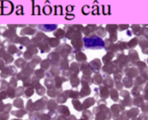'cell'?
Returning a JSON list of instances; mask_svg holds the SVG:
<instances>
[{
  "label": "cell",
  "mask_w": 148,
  "mask_h": 120,
  "mask_svg": "<svg viewBox=\"0 0 148 120\" xmlns=\"http://www.w3.org/2000/svg\"><path fill=\"white\" fill-rule=\"evenodd\" d=\"M95 25H93V24H91V25H87V26L84 28L85 37H86V35H92V33H93V31H95Z\"/></svg>",
  "instance_id": "obj_5"
},
{
  "label": "cell",
  "mask_w": 148,
  "mask_h": 120,
  "mask_svg": "<svg viewBox=\"0 0 148 120\" xmlns=\"http://www.w3.org/2000/svg\"><path fill=\"white\" fill-rule=\"evenodd\" d=\"M71 70H72V72H74V73H78V71H79L78 65H77V64H72Z\"/></svg>",
  "instance_id": "obj_21"
},
{
  "label": "cell",
  "mask_w": 148,
  "mask_h": 120,
  "mask_svg": "<svg viewBox=\"0 0 148 120\" xmlns=\"http://www.w3.org/2000/svg\"><path fill=\"white\" fill-rule=\"evenodd\" d=\"M49 57H51V60H52L53 62H57V61H59V59H60L59 54H58V53H53V54H51V55H50Z\"/></svg>",
  "instance_id": "obj_9"
},
{
  "label": "cell",
  "mask_w": 148,
  "mask_h": 120,
  "mask_svg": "<svg viewBox=\"0 0 148 120\" xmlns=\"http://www.w3.org/2000/svg\"><path fill=\"white\" fill-rule=\"evenodd\" d=\"M21 43H23V45H27V43H29V39H21Z\"/></svg>",
  "instance_id": "obj_40"
},
{
  "label": "cell",
  "mask_w": 148,
  "mask_h": 120,
  "mask_svg": "<svg viewBox=\"0 0 148 120\" xmlns=\"http://www.w3.org/2000/svg\"><path fill=\"white\" fill-rule=\"evenodd\" d=\"M72 45H74V47L77 49H81L83 47V41L81 39H73L72 41Z\"/></svg>",
  "instance_id": "obj_2"
},
{
  "label": "cell",
  "mask_w": 148,
  "mask_h": 120,
  "mask_svg": "<svg viewBox=\"0 0 148 120\" xmlns=\"http://www.w3.org/2000/svg\"><path fill=\"white\" fill-rule=\"evenodd\" d=\"M91 65H92V68L95 70H99V68H101V63H99V61H97V60H95V61L91 62Z\"/></svg>",
  "instance_id": "obj_8"
},
{
  "label": "cell",
  "mask_w": 148,
  "mask_h": 120,
  "mask_svg": "<svg viewBox=\"0 0 148 120\" xmlns=\"http://www.w3.org/2000/svg\"><path fill=\"white\" fill-rule=\"evenodd\" d=\"M120 79H121V76H120V75H116V80L118 81V80H120Z\"/></svg>",
  "instance_id": "obj_52"
},
{
  "label": "cell",
  "mask_w": 148,
  "mask_h": 120,
  "mask_svg": "<svg viewBox=\"0 0 148 120\" xmlns=\"http://www.w3.org/2000/svg\"><path fill=\"white\" fill-rule=\"evenodd\" d=\"M132 28H133V31L136 33V35H139V33H141V28H140L138 25H133V26H132Z\"/></svg>",
  "instance_id": "obj_17"
},
{
  "label": "cell",
  "mask_w": 148,
  "mask_h": 120,
  "mask_svg": "<svg viewBox=\"0 0 148 120\" xmlns=\"http://www.w3.org/2000/svg\"><path fill=\"white\" fill-rule=\"evenodd\" d=\"M111 96H112V98H113L114 100H117L118 99V94H117V92L114 91V90L111 92Z\"/></svg>",
  "instance_id": "obj_32"
},
{
  "label": "cell",
  "mask_w": 148,
  "mask_h": 120,
  "mask_svg": "<svg viewBox=\"0 0 148 120\" xmlns=\"http://www.w3.org/2000/svg\"><path fill=\"white\" fill-rule=\"evenodd\" d=\"M112 58H113V54L110 53V54H107V55L105 56V58H103V61L106 62V63H108V62H110L112 60Z\"/></svg>",
  "instance_id": "obj_16"
},
{
  "label": "cell",
  "mask_w": 148,
  "mask_h": 120,
  "mask_svg": "<svg viewBox=\"0 0 148 120\" xmlns=\"http://www.w3.org/2000/svg\"><path fill=\"white\" fill-rule=\"evenodd\" d=\"M120 49H126V43H120Z\"/></svg>",
  "instance_id": "obj_45"
},
{
  "label": "cell",
  "mask_w": 148,
  "mask_h": 120,
  "mask_svg": "<svg viewBox=\"0 0 148 120\" xmlns=\"http://www.w3.org/2000/svg\"><path fill=\"white\" fill-rule=\"evenodd\" d=\"M106 33H105V29L103 28V27H99V28H97V35H99V37H105Z\"/></svg>",
  "instance_id": "obj_7"
},
{
  "label": "cell",
  "mask_w": 148,
  "mask_h": 120,
  "mask_svg": "<svg viewBox=\"0 0 148 120\" xmlns=\"http://www.w3.org/2000/svg\"><path fill=\"white\" fill-rule=\"evenodd\" d=\"M10 84H11V86H15V85H16V80L12 79V80H11V82H10Z\"/></svg>",
  "instance_id": "obj_48"
},
{
  "label": "cell",
  "mask_w": 148,
  "mask_h": 120,
  "mask_svg": "<svg viewBox=\"0 0 148 120\" xmlns=\"http://www.w3.org/2000/svg\"><path fill=\"white\" fill-rule=\"evenodd\" d=\"M116 86H117V88H118V89H121V88L123 87V85H122V84L120 83V82H118V83L116 84Z\"/></svg>",
  "instance_id": "obj_49"
},
{
  "label": "cell",
  "mask_w": 148,
  "mask_h": 120,
  "mask_svg": "<svg viewBox=\"0 0 148 120\" xmlns=\"http://www.w3.org/2000/svg\"><path fill=\"white\" fill-rule=\"evenodd\" d=\"M4 60H5V62H6V63H10V62H12V57H11V56H8V55H5L4 57Z\"/></svg>",
  "instance_id": "obj_28"
},
{
  "label": "cell",
  "mask_w": 148,
  "mask_h": 120,
  "mask_svg": "<svg viewBox=\"0 0 148 120\" xmlns=\"http://www.w3.org/2000/svg\"><path fill=\"white\" fill-rule=\"evenodd\" d=\"M126 28H128V25H127V24L121 25V26H120V29H126Z\"/></svg>",
  "instance_id": "obj_51"
},
{
  "label": "cell",
  "mask_w": 148,
  "mask_h": 120,
  "mask_svg": "<svg viewBox=\"0 0 148 120\" xmlns=\"http://www.w3.org/2000/svg\"><path fill=\"white\" fill-rule=\"evenodd\" d=\"M138 67H139L141 70H145L146 65H145V64H144V63H139V64H138Z\"/></svg>",
  "instance_id": "obj_39"
},
{
  "label": "cell",
  "mask_w": 148,
  "mask_h": 120,
  "mask_svg": "<svg viewBox=\"0 0 148 120\" xmlns=\"http://www.w3.org/2000/svg\"><path fill=\"white\" fill-rule=\"evenodd\" d=\"M143 52H144V53H147V54H148V49H147V51H146V49H144Z\"/></svg>",
  "instance_id": "obj_53"
},
{
  "label": "cell",
  "mask_w": 148,
  "mask_h": 120,
  "mask_svg": "<svg viewBox=\"0 0 148 120\" xmlns=\"http://www.w3.org/2000/svg\"><path fill=\"white\" fill-rule=\"evenodd\" d=\"M38 93H39L40 95H42V94L45 93V89H44L43 87H41V86H38Z\"/></svg>",
  "instance_id": "obj_33"
},
{
  "label": "cell",
  "mask_w": 148,
  "mask_h": 120,
  "mask_svg": "<svg viewBox=\"0 0 148 120\" xmlns=\"http://www.w3.org/2000/svg\"><path fill=\"white\" fill-rule=\"evenodd\" d=\"M5 96H6V94H5L4 92H1V93H0V99H4V98H6Z\"/></svg>",
  "instance_id": "obj_46"
},
{
  "label": "cell",
  "mask_w": 148,
  "mask_h": 120,
  "mask_svg": "<svg viewBox=\"0 0 148 120\" xmlns=\"http://www.w3.org/2000/svg\"><path fill=\"white\" fill-rule=\"evenodd\" d=\"M95 82L97 84H99L101 82V75H95Z\"/></svg>",
  "instance_id": "obj_30"
},
{
  "label": "cell",
  "mask_w": 148,
  "mask_h": 120,
  "mask_svg": "<svg viewBox=\"0 0 148 120\" xmlns=\"http://www.w3.org/2000/svg\"><path fill=\"white\" fill-rule=\"evenodd\" d=\"M15 65H16L17 67H19V68H23V67H25V62L23 61V60L19 59V60H17V61L15 62Z\"/></svg>",
  "instance_id": "obj_13"
},
{
  "label": "cell",
  "mask_w": 148,
  "mask_h": 120,
  "mask_svg": "<svg viewBox=\"0 0 148 120\" xmlns=\"http://www.w3.org/2000/svg\"><path fill=\"white\" fill-rule=\"evenodd\" d=\"M46 85H47L48 87H50V86L53 85V82H52L50 79H47V80H46Z\"/></svg>",
  "instance_id": "obj_42"
},
{
  "label": "cell",
  "mask_w": 148,
  "mask_h": 120,
  "mask_svg": "<svg viewBox=\"0 0 148 120\" xmlns=\"http://www.w3.org/2000/svg\"><path fill=\"white\" fill-rule=\"evenodd\" d=\"M25 59H31V58H32V53H31V52H27V53L25 54Z\"/></svg>",
  "instance_id": "obj_41"
},
{
  "label": "cell",
  "mask_w": 148,
  "mask_h": 120,
  "mask_svg": "<svg viewBox=\"0 0 148 120\" xmlns=\"http://www.w3.org/2000/svg\"><path fill=\"white\" fill-rule=\"evenodd\" d=\"M127 75L130 76V77H136L137 76V71L135 69H131L127 71Z\"/></svg>",
  "instance_id": "obj_11"
},
{
  "label": "cell",
  "mask_w": 148,
  "mask_h": 120,
  "mask_svg": "<svg viewBox=\"0 0 148 120\" xmlns=\"http://www.w3.org/2000/svg\"><path fill=\"white\" fill-rule=\"evenodd\" d=\"M130 58H131V61L133 62V63L137 62V60H138L137 53H136L135 51H131V52H130Z\"/></svg>",
  "instance_id": "obj_6"
},
{
  "label": "cell",
  "mask_w": 148,
  "mask_h": 120,
  "mask_svg": "<svg viewBox=\"0 0 148 120\" xmlns=\"http://www.w3.org/2000/svg\"><path fill=\"white\" fill-rule=\"evenodd\" d=\"M8 95H9V97H13V96H14V90H13L12 88H10V89L8 90Z\"/></svg>",
  "instance_id": "obj_37"
},
{
  "label": "cell",
  "mask_w": 148,
  "mask_h": 120,
  "mask_svg": "<svg viewBox=\"0 0 148 120\" xmlns=\"http://www.w3.org/2000/svg\"><path fill=\"white\" fill-rule=\"evenodd\" d=\"M23 93V88H18V90H17V95H21V94Z\"/></svg>",
  "instance_id": "obj_47"
},
{
  "label": "cell",
  "mask_w": 148,
  "mask_h": 120,
  "mask_svg": "<svg viewBox=\"0 0 148 120\" xmlns=\"http://www.w3.org/2000/svg\"><path fill=\"white\" fill-rule=\"evenodd\" d=\"M33 93H34V91H33V89H31V88H29V89H27V91H25V95H27V97H29V96H31Z\"/></svg>",
  "instance_id": "obj_35"
},
{
  "label": "cell",
  "mask_w": 148,
  "mask_h": 120,
  "mask_svg": "<svg viewBox=\"0 0 148 120\" xmlns=\"http://www.w3.org/2000/svg\"><path fill=\"white\" fill-rule=\"evenodd\" d=\"M0 69H4V62L0 61Z\"/></svg>",
  "instance_id": "obj_50"
},
{
  "label": "cell",
  "mask_w": 148,
  "mask_h": 120,
  "mask_svg": "<svg viewBox=\"0 0 148 120\" xmlns=\"http://www.w3.org/2000/svg\"><path fill=\"white\" fill-rule=\"evenodd\" d=\"M60 64H61V67L63 68L64 70H65L66 68L68 67V66H67V62H65V61H64V60H62V61H61V63H60Z\"/></svg>",
  "instance_id": "obj_36"
},
{
  "label": "cell",
  "mask_w": 148,
  "mask_h": 120,
  "mask_svg": "<svg viewBox=\"0 0 148 120\" xmlns=\"http://www.w3.org/2000/svg\"><path fill=\"white\" fill-rule=\"evenodd\" d=\"M49 43L51 47H57V45H59V41H58V39H50Z\"/></svg>",
  "instance_id": "obj_10"
},
{
  "label": "cell",
  "mask_w": 148,
  "mask_h": 120,
  "mask_svg": "<svg viewBox=\"0 0 148 120\" xmlns=\"http://www.w3.org/2000/svg\"><path fill=\"white\" fill-rule=\"evenodd\" d=\"M116 29H117V25H115V24H109V25H107V31H109L110 33L116 31Z\"/></svg>",
  "instance_id": "obj_14"
},
{
  "label": "cell",
  "mask_w": 148,
  "mask_h": 120,
  "mask_svg": "<svg viewBox=\"0 0 148 120\" xmlns=\"http://www.w3.org/2000/svg\"><path fill=\"white\" fill-rule=\"evenodd\" d=\"M82 41H83V45L86 49H99L105 47V41L101 39V37H99L97 35H93V33L90 35H86Z\"/></svg>",
  "instance_id": "obj_1"
},
{
  "label": "cell",
  "mask_w": 148,
  "mask_h": 120,
  "mask_svg": "<svg viewBox=\"0 0 148 120\" xmlns=\"http://www.w3.org/2000/svg\"><path fill=\"white\" fill-rule=\"evenodd\" d=\"M70 53V47H69V45H63L61 47H60V54H61L63 57H65L67 54H69Z\"/></svg>",
  "instance_id": "obj_4"
},
{
  "label": "cell",
  "mask_w": 148,
  "mask_h": 120,
  "mask_svg": "<svg viewBox=\"0 0 148 120\" xmlns=\"http://www.w3.org/2000/svg\"><path fill=\"white\" fill-rule=\"evenodd\" d=\"M71 84H72V86H77V85H78V78H77V77H72L71 78Z\"/></svg>",
  "instance_id": "obj_22"
},
{
  "label": "cell",
  "mask_w": 148,
  "mask_h": 120,
  "mask_svg": "<svg viewBox=\"0 0 148 120\" xmlns=\"http://www.w3.org/2000/svg\"><path fill=\"white\" fill-rule=\"evenodd\" d=\"M137 43H138V41H137V39H132V41L129 43V45H130V47H135V45H137Z\"/></svg>",
  "instance_id": "obj_29"
},
{
  "label": "cell",
  "mask_w": 148,
  "mask_h": 120,
  "mask_svg": "<svg viewBox=\"0 0 148 120\" xmlns=\"http://www.w3.org/2000/svg\"><path fill=\"white\" fill-rule=\"evenodd\" d=\"M105 84L107 87H112V86H113V81H112L111 78H107V79L105 80Z\"/></svg>",
  "instance_id": "obj_18"
},
{
  "label": "cell",
  "mask_w": 148,
  "mask_h": 120,
  "mask_svg": "<svg viewBox=\"0 0 148 120\" xmlns=\"http://www.w3.org/2000/svg\"><path fill=\"white\" fill-rule=\"evenodd\" d=\"M8 49H9V52H10V53H15V52H16V49H15V47H13V45L9 47Z\"/></svg>",
  "instance_id": "obj_43"
},
{
  "label": "cell",
  "mask_w": 148,
  "mask_h": 120,
  "mask_svg": "<svg viewBox=\"0 0 148 120\" xmlns=\"http://www.w3.org/2000/svg\"><path fill=\"white\" fill-rule=\"evenodd\" d=\"M55 81H56V86H58V87H60V86H61V84H62V82H63L61 79H60V78H56Z\"/></svg>",
  "instance_id": "obj_34"
},
{
  "label": "cell",
  "mask_w": 148,
  "mask_h": 120,
  "mask_svg": "<svg viewBox=\"0 0 148 120\" xmlns=\"http://www.w3.org/2000/svg\"><path fill=\"white\" fill-rule=\"evenodd\" d=\"M82 83H83V85H87V84L91 83L90 77H89V76H86V75H85L84 77L82 78Z\"/></svg>",
  "instance_id": "obj_12"
},
{
  "label": "cell",
  "mask_w": 148,
  "mask_h": 120,
  "mask_svg": "<svg viewBox=\"0 0 148 120\" xmlns=\"http://www.w3.org/2000/svg\"><path fill=\"white\" fill-rule=\"evenodd\" d=\"M142 77H143V79L148 80V72H143L142 73Z\"/></svg>",
  "instance_id": "obj_44"
},
{
  "label": "cell",
  "mask_w": 148,
  "mask_h": 120,
  "mask_svg": "<svg viewBox=\"0 0 148 120\" xmlns=\"http://www.w3.org/2000/svg\"><path fill=\"white\" fill-rule=\"evenodd\" d=\"M40 28L44 31H54L56 28L55 24H41L40 25Z\"/></svg>",
  "instance_id": "obj_3"
},
{
  "label": "cell",
  "mask_w": 148,
  "mask_h": 120,
  "mask_svg": "<svg viewBox=\"0 0 148 120\" xmlns=\"http://www.w3.org/2000/svg\"><path fill=\"white\" fill-rule=\"evenodd\" d=\"M54 33H55V35H56V37H64V33H63V31H62V29H58V31H56Z\"/></svg>",
  "instance_id": "obj_19"
},
{
  "label": "cell",
  "mask_w": 148,
  "mask_h": 120,
  "mask_svg": "<svg viewBox=\"0 0 148 120\" xmlns=\"http://www.w3.org/2000/svg\"><path fill=\"white\" fill-rule=\"evenodd\" d=\"M6 87H7V83L5 81H2V83H1V86H0V90H1V89H5Z\"/></svg>",
  "instance_id": "obj_38"
},
{
  "label": "cell",
  "mask_w": 148,
  "mask_h": 120,
  "mask_svg": "<svg viewBox=\"0 0 148 120\" xmlns=\"http://www.w3.org/2000/svg\"><path fill=\"white\" fill-rule=\"evenodd\" d=\"M89 94V89L87 87H84L82 89V91H81V95L82 96H86V95H88Z\"/></svg>",
  "instance_id": "obj_25"
},
{
  "label": "cell",
  "mask_w": 148,
  "mask_h": 120,
  "mask_svg": "<svg viewBox=\"0 0 148 120\" xmlns=\"http://www.w3.org/2000/svg\"><path fill=\"white\" fill-rule=\"evenodd\" d=\"M42 67H43V69H48V68L50 67V62L48 61V60L44 61L43 63H42Z\"/></svg>",
  "instance_id": "obj_24"
},
{
  "label": "cell",
  "mask_w": 148,
  "mask_h": 120,
  "mask_svg": "<svg viewBox=\"0 0 148 120\" xmlns=\"http://www.w3.org/2000/svg\"><path fill=\"white\" fill-rule=\"evenodd\" d=\"M124 85H125L126 87H131L132 86V80L129 79V78H126V79L124 80Z\"/></svg>",
  "instance_id": "obj_15"
},
{
  "label": "cell",
  "mask_w": 148,
  "mask_h": 120,
  "mask_svg": "<svg viewBox=\"0 0 148 120\" xmlns=\"http://www.w3.org/2000/svg\"><path fill=\"white\" fill-rule=\"evenodd\" d=\"M36 75H37L38 78H42V77H44L45 73H44V71H42V70H38V71L36 72Z\"/></svg>",
  "instance_id": "obj_27"
},
{
  "label": "cell",
  "mask_w": 148,
  "mask_h": 120,
  "mask_svg": "<svg viewBox=\"0 0 148 120\" xmlns=\"http://www.w3.org/2000/svg\"><path fill=\"white\" fill-rule=\"evenodd\" d=\"M23 33H27V35H32V33H35V31H33L32 28H25L23 31H21Z\"/></svg>",
  "instance_id": "obj_26"
},
{
  "label": "cell",
  "mask_w": 148,
  "mask_h": 120,
  "mask_svg": "<svg viewBox=\"0 0 148 120\" xmlns=\"http://www.w3.org/2000/svg\"><path fill=\"white\" fill-rule=\"evenodd\" d=\"M76 59L78 60V61H84L86 58H85V56L83 55V54H81V53H79V54H77V56H76Z\"/></svg>",
  "instance_id": "obj_23"
},
{
  "label": "cell",
  "mask_w": 148,
  "mask_h": 120,
  "mask_svg": "<svg viewBox=\"0 0 148 120\" xmlns=\"http://www.w3.org/2000/svg\"><path fill=\"white\" fill-rule=\"evenodd\" d=\"M101 93L103 98H106L108 95H109V92H108V90L106 89V88H101Z\"/></svg>",
  "instance_id": "obj_20"
},
{
  "label": "cell",
  "mask_w": 148,
  "mask_h": 120,
  "mask_svg": "<svg viewBox=\"0 0 148 120\" xmlns=\"http://www.w3.org/2000/svg\"><path fill=\"white\" fill-rule=\"evenodd\" d=\"M142 83H144V79H142V78H137L135 81V84L136 85H141Z\"/></svg>",
  "instance_id": "obj_31"
}]
</instances>
